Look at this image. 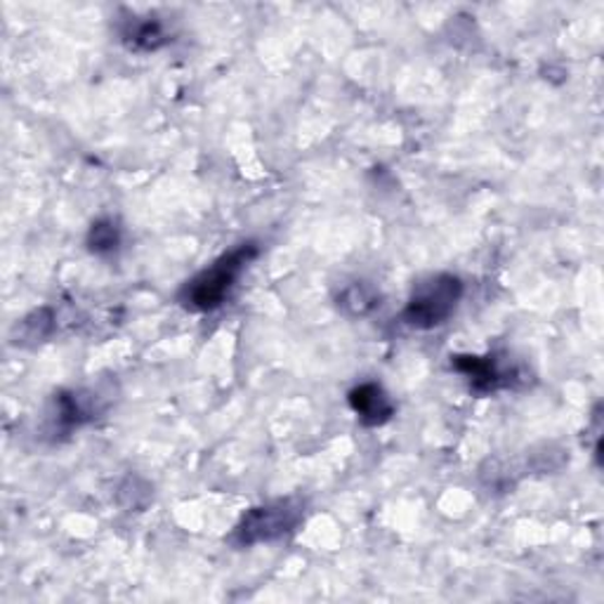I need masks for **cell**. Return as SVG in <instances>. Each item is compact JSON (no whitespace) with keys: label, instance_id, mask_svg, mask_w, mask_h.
Masks as SVG:
<instances>
[{"label":"cell","instance_id":"obj_5","mask_svg":"<svg viewBox=\"0 0 604 604\" xmlns=\"http://www.w3.org/2000/svg\"><path fill=\"white\" fill-rule=\"evenodd\" d=\"M347 402L357 414L359 423L367 428L385 426L395 416V404H392L387 392L378 383H361L355 390H349Z\"/></svg>","mask_w":604,"mask_h":604},{"label":"cell","instance_id":"obj_7","mask_svg":"<svg viewBox=\"0 0 604 604\" xmlns=\"http://www.w3.org/2000/svg\"><path fill=\"white\" fill-rule=\"evenodd\" d=\"M121 40L135 52H153L163 48L171 36L157 17H128L121 22Z\"/></svg>","mask_w":604,"mask_h":604},{"label":"cell","instance_id":"obj_8","mask_svg":"<svg viewBox=\"0 0 604 604\" xmlns=\"http://www.w3.org/2000/svg\"><path fill=\"white\" fill-rule=\"evenodd\" d=\"M381 298H378V293L373 286L369 284H363V281H357V284L353 286H347L343 293H341V298H338V307L343 312H347L349 317H363V315H369L373 312Z\"/></svg>","mask_w":604,"mask_h":604},{"label":"cell","instance_id":"obj_6","mask_svg":"<svg viewBox=\"0 0 604 604\" xmlns=\"http://www.w3.org/2000/svg\"><path fill=\"white\" fill-rule=\"evenodd\" d=\"M58 428L60 430H74L90 423L93 418H97V414L102 411L100 406V397L93 395L88 390H78V392H60L58 399Z\"/></svg>","mask_w":604,"mask_h":604},{"label":"cell","instance_id":"obj_1","mask_svg":"<svg viewBox=\"0 0 604 604\" xmlns=\"http://www.w3.org/2000/svg\"><path fill=\"white\" fill-rule=\"evenodd\" d=\"M258 258V244L246 242L224 252L213 264L206 267L204 272L189 279L177 293V303L189 312H210L215 310L227 298L230 291L236 286L238 276L244 274L246 267Z\"/></svg>","mask_w":604,"mask_h":604},{"label":"cell","instance_id":"obj_9","mask_svg":"<svg viewBox=\"0 0 604 604\" xmlns=\"http://www.w3.org/2000/svg\"><path fill=\"white\" fill-rule=\"evenodd\" d=\"M52 331H54V315H52V310H48V307H44V310H38L20 321L15 343L24 345V347L44 343L46 338H50Z\"/></svg>","mask_w":604,"mask_h":604},{"label":"cell","instance_id":"obj_4","mask_svg":"<svg viewBox=\"0 0 604 604\" xmlns=\"http://www.w3.org/2000/svg\"><path fill=\"white\" fill-rule=\"evenodd\" d=\"M452 367L468 378L470 387L477 395H489V392L505 390L517 381V371L513 367H505L496 355H456L452 357Z\"/></svg>","mask_w":604,"mask_h":604},{"label":"cell","instance_id":"obj_10","mask_svg":"<svg viewBox=\"0 0 604 604\" xmlns=\"http://www.w3.org/2000/svg\"><path fill=\"white\" fill-rule=\"evenodd\" d=\"M86 242H88V248L97 252V256H109V252H114L121 246L119 224L109 218L95 220Z\"/></svg>","mask_w":604,"mask_h":604},{"label":"cell","instance_id":"obj_3","mask_svg":"<svg viewBox=\"0 0 604 604\" xmlns=\"http://www.w3.org/2000/svg\"><path fill=\"white\" fill-rule=\"evenodd\" d=\"M305 517V503L300 498H281L250 508L234 527L230 543L236 547H250L288 537Z\"/></svg>","mask_w":604,"mask_h":604},{"label":"cell","instance_id":"obj_2","mask_svg":"<svg viewBox=\"0 0 604 604\" xmlns=\"http://www.w3.org/2000/svg\"><path fill=\"white\" fill-rule=\"evenodd\" d=\"M463 291H466L463 281L454 274H437L420 281L404 307L402 321L416 331L437 329L456 312Z\"/></svg>","mask_w":604,"mask_h":604}]
</instances>
